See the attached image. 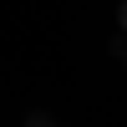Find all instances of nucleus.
I'll return each mask as SVG.
<instances>
[{
	"label": "nucleus",
	"mask_w": 127,
	"mask_h": 127,
	"mask_svg": "<svg viewBox=\"0 0 127 127\" xmlns=\"http://www.w3.org/2000/svg\"><path fill=\"white\" fill-rule=\"evenodd\" d=\"M122 66H127V46H122Z\"/></svg>",
	"instance_id": "nucleus-2"
},
{
	"label": "nucleus",
	"mask_w": 127,
	"mask_h": 127,
	"mask_svg": "<svg viewBox=\"0 0 127 127\" xmlns=\"http://www.w3.org/2000/svg\"><path fill=\"white\" fill-rule=\"evenodd\" d=\"M117 26H122V36H127V0L117 5Z\"/></svg>",
	"instance_id": "nucleus-1"
}]
</instances>
